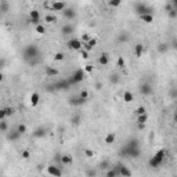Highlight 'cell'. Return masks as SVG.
I'll list each match as a JSON object with an SVG mask.
<instances>
[{
    "mask_svg": "<svg viewBox=\"0 0 177 177\" xmlns=\"http://www.w3.org/2000/svg\"><path fill=\"white\" fill-rule=\"evenodd\" d=\"M39 55H40V48H39L36 44H26V46L22 48L24 60L28 62V64L33 65V67L38 65L39 62H40Z\"/></svg>",
    "mask_w": 177,
    "mask_h": 177,
    "instance_id": "1",
    "label": "cell"
},
{
    "mask_svg": "<svg viewBox=\"0 0 177 177\" xmlns=\"http://www.w3.org/2000/svg\"><path fill=\"white\" fill-rule=\"evenodd\" d=\"M141 154V149L139 145V140H131L129 141L127 145H125L120 151V155L123 156H129V158H139Z\"/></svg>",
    "mask_w": 177,
    "mask_h": 177,
    "instance_id": "2",
    "label": "cell"
},
{
    "mask_svg": "<svg viewBox=\"0 0 177 177\" xmlns=\"http://www.w3.org/2000/svg\"><path fill=\"white\" fill-rule=\"evenodd\" d=\"M165 156H166V151H165V149H159V151H158V152H156V154L149 159L148 165H149L151 168H158L162 162H163Z\"/></svg>",
    "mask_w": 177,
    "mask_h": 177,
    "instance_id": "3",
    "label": "cell"
},
{
    "mask_svg": "<svg viewBox=\"0 0 177 177\" xmlns=\"http://www.w3.org/2000/svg\"><path fill=\"white\" fill-rule=\"evenodd\" d=\"M134 11H136L139 15H143V14H154V8L144 4V3H141V1L134 4Z\"/></svg>",
    "mask_w": 177,
    "mask_h": 177,
    "instance_id": "4",
    "label": "cell"
},
{
    "mask_svg": "<svg viewBox=\"0 0 177 177\" xmlns=\"http://www.w3.org/2000/svg\"><path fill=\"white\" fill-rule=\"evenodd\" d=\"M86 79V72L83 69H77L73 72L72 77L69 79V83L71 85H75V83H80Z\"/></svg>",
    "mask_w": 177,
    "mask_h": 177,
    "instance_id": "5",
    "label": "cell"
},
{
    "mask_svg": "<svg viewBox=\"0 0 177 177\" xmlns=\"http://www.w3.org/2000/svg\"><path fill=\"white\" fill-rule=\"evenodd\" d=\"M67 46L69 47L71 50L79 51V50H82V47H83V43L80 42V39H71L69 42L67 43Z\"/></svg>",
    "mask_w": 177,
    "mask_h": 177,
    "instance_id": "6",
    "label": "cell"
},
{
    "mask_svg": "<svg viewBox=\"0 0 177 177\" xmlns=\"http://www.w3.org/2000/svg\"><path fill=\"white\" fill-rule=\"evenodd\" d=\"M61 13H62V15H64V18H65V20H68V21H71V20H75V18H76V11H75L73 8L65 7Z\"/></svg>",
    "mask_w": 177,
    "mask_h": 177,
    "instance_id": "7",
    "label": "cell"
},
{
    "mask_svg": "<svg viewBox=\"0 0 177 177\" xmlns=\"http://www.w3.org/2000/svg\"><path fill=\"white\" fill-rule=\"evenodd\" d=\"M32 134H33V137H35V139H42V137H44V136L47 134V129L44 127V126H39L38 129H35V130H33V133H32Z\"/></svg>",
    "mask_w": 177,
    "mask_h": 177,
    "instance_id": "8",
    "label": "cell"
},
{
    "mask_svg": "<svg viewBox=\"0 0 177 177\" xmlns=\"http://www.w3.org/2000/svg\"><path fill=\"white\" fill-rule=\"evenodd\" d=\"M65 7H67V4H65L64 1H61V0H54L50 8H51L53 11H62Z\"/></svg>",
    "mask_w": 177,
    "mask_h": 177,
    "instance_id": "9",
    "label": "cell"
},
{
    "mask_svg": "<svg viewBox=\"0 0 177 177\" xmlns=\"http://www.w3.org/2000/svg\"><path fill=\"white\" fill-rule=\"evenodd\" d=\"M133 51H134V55H136L137 58H140V57H143V54L145 51V47H144L143 43H137V44L134 46V48H133Z\"/></svg>",
    "mask_w": 177,
    "mask_h": 177,
    "instance_id": "10",
    "label": "cell"
},
{
    "mask_svg": "<svg viewBox=\"0 0 177 177\" xmlns=\"http://www.w3.org/2000/svg\"><path fill=\"white\" fill-rule=\"evenodd\" d=\"M69 80H60V82H57V83H54L53 87L55 90H65V89H68L69 87Z\"/></svg>",
    "mask_w": 177,
    "mask_h": 177,
    "instance_id": "11",
    "label": "cell"
},
{
    "mask_svg": "<svg viewBox=\"0 0 177 177\" xmlns=\"http://www.w3.org/2000/svg\"><path fill=\"white\" fill-rule=\"evenodd\" d=\"M140 93H141L143 96H149V94H152V86L149 85V83H143L141 87H140Z\"/></svg>",
    "mask_w": 177,
    "mask_h": 177,
    "instance_id": "12",
    "label": "cell"
},
{
    "mask_svg": "<svg viewBox=\"0 0 177 177\" xmlns=\"http://www.w3.org/2000/svg\"><path fill=\"white\" fill-rule=\"evenodd\" d=\"M86 101H87V100H83V98H80V97L77 96V97H72V98H71L69 104H71V105H73V107H80V105L86 104Z\"/></svg>",
    "mask_w": 177,
    "mask_h": 177,
    "instance_id": "13",
    "label": "cell"
},
{
    "mask_svg": "<svg viewBox=\"0 0 177 177\" xmlns=\"http://www.w3.org/2000/svg\"><path fill=\"white\" fill-rule=\"evenodd\" d=\"M47 173L50 176H62L61 169H58L57 166H47Z\"/></svg>",
    "mask_w": 177,
    "mask_h": 177,
    "instance_id": "14",
    "label": "cell"
},
{
    "mask_svg": "<svg viewBox=\"0 0 177 177\" xmlns=\"http://www.w3.org/2000/svg\"><path fill=\"white\" fill-rule=\"evenodd\" d=\"M98 64L100 65H102V67H105V65H108L109 64V54L108 53H102L98 57Z\"/></svg>",
    "mask_w": 177,
    "mask_h": 177,
    "instance_id": "15",
    "label": "cell"
},
{
    "mask_svg": "<svg viewBox=\"0 0 177 177\" xmlns=\"http://www.w3.org/2000/svg\"><path fill=\"white\" fill-rule=\"evenodd\" d=\"M10 10V4L7 0H0V13L1 14H7Z\"/></svg>",
    "mask_w": 177,
    "mask_h": 177,
    "instance_id": "16",
    "label": "cell"
},
{
    "mask_svg": "<svg viewBox=\"0 0 177 177\" xmlns=\"http://www.w3.org/2000/svg\"><path fill=\"white\" fill-rule=\"evenodd\" d=\"M62 33L64 35H72L73 32H75V26L73 25H71V24H67V25H64L62 26Z\"/></svg>",
    "mask_w": 177,
    "mask_h": 177,
    "instance_id": "17",
    "label": "cell"
},
{
    "mask_svg": "<svg viewBox=\"0 0 177 177\" xmlns=\"http://www.w3.org/2000/svg\"><path fill=\"white\" fill-rule=\"evenodd\" d=\"M29 100H31V105H32V107H38L39 101H40V96H39V93H32Z\"/></svg>",
    "mask_w": 177,
    "mask_h": 177,
    "instance_id": "18",
    "label": "cell"
},
{
    "mask_svg": "<svg viewBox=\"0 0 177 177\" xmlns=\"http://www.w3.org/2000/svg\"><path fill=\"white\" fill-rule=\"evenodd\" d=\"M73 162V159H72V155H69V154H65V155H61V163L62 165H71Z\"/></svg>",
    "mask_w": 177,
    "mask_h": 177,
    "instance_id": "19",
    "label": "cell"
},
{
    "mask_svg": "<svg viewBox=\"0 0 177 177\" xmlns=\"http://www.w3.org/2000/svg\"><path fill=\"white\" fill-rule=\"evenodd\" d=\"M122 100L125 101V102H131V101L134 100V96H133V93L129 92V90H126V92L123 93V97H122Z\"/></svg>",
    "mask_w": 177,
    "mask_h": 177,
    "instance_id": "20",
    "label": "cell"
},
{
    "mask_svg": "<svg viewBox=\"0 0 177 177\" xmlns=\"http://www.w3.org/2000/svg\"><path fill=\"white\" fill-rule=\"evenodd\" d=\"M140 20L145 24H152L154 22V15L152 14H143V15H140Z\"/></svg>",
    "mask_w": 177,
    "mask_h": 177,
    "instance_id": "21",
    "label": "cell"
},
{
    "mask_svg": "<svg viewBox=\"0 0 177 177\" xmlns=\"http://www.w3.org/2000/svg\"><path fill=\"white\" fill-rule=\"evenodd\" d=\"M115 133H108L107 136H105V139H104V141H105V144H108V145H111V144H114L115 143Z\"/></svg>",
    "mask_w": 177,
    "mask_h": 177,
    "instance_id": "22",
    "label": "cell"
},
{
    "mask_svg": "<svg viewBox=\"0 0 177 177\" xmlns=\"http://www.w3.org/2000/svg\"><path fill=\"white\" fill-rule=\"evenodd\" d=\"M46 75L48 77H54L58 75V69H55L53 67H46Z\"/></svg>",
    "mask_w": 177,
    "mask_h": 177,
    "instance_id": "23",
    "label": "cell"
},
{
    "mask_svg": "<svg viewBox=\"0 0 177 177\" xmlns=\"http://www.w3.org/2000/svg\"><path fill=\"white\" fill-rule=\"evenodd\" d=\"M22 134H20L18 131H11L10 134H7V140H10V141H17V140H20V137H21Z\"/></svg>",
    "mask_w": 177,
    "mask_h": 177,
    "instance_id": "24",
    "label": "cell"
},
{
    "mask_svg": "<svg viewBox=\"0 0 177 177\" xmlns=\"http://www.w3.org/2000/svg\"><path fill=\"white\" fill-rule=\"evenodd\" d=\"M116 173H118V176L120 174V176H131V172L129 169H126L125 166H122L120 169H116Z\"/></svg>",
    "mask_w": 177,
    "mask_h": 177,
    "instance_id": "25",
    "label": "cell"
},
{
    "mask_svg": "<svg viewBox=\"0 0 177 177\" xmlns=\"http://www.w3.org/2000/svg\"><path fill=\"white\" fill-rule=\"evenodd\" d=\"M122 1H123V0H108V6H109V7L116 8V7H119V6L122 4Z\"/></svg>",
    "mask_w": 177,
    "mask_h": 177,
    "instance_id": "26",
    "label": "cell"
},
{
    "mask_svg": "<svg viewBox=\"0 0 177 177\" xmlns=\"http://www.w3.org/2000/svg\"><path fill=\"white\" fill-rule=\"evenodd\" d=\"M35 31H36V33H39V35H44V33H46V28H44V25L39 24V25L35 26Z\"/></svg>",
    "mask_w": 177,
    "mask_h": 177,
    "instance_id": "27",
    "label": "cell"
},
{
    "mask_svg": "<svg viewBox=\"0 0 177 177\" xmlns=\"http://www.w3.org/2000/svg\"><path fill=\"white\" fill-rule=\"evenodd\" d=\"M147 120H148V116L147 114H143V115H137V123H147Z\"/></svg>",
    "mask_w": 177,
    "mask_h": 177,
    "instance_id": "28",
    "label": "cell"
},
{
    "mask_svg": "<svg viewBox=\"0 0 177 177\" xmlns=\"http://www.w3.org/2000/svg\"><path fill=\"white\" fill-rule=\"evenodd\" d=\"M54 61H64V58H65V54L61 53V51H58V53L54 54Z\"/></svg>",
    "mask_w": 177,
    "mask_h": 177,
    "instance_id": "29",
    "label": "cell"
},
{
    "mask_svg": "<svg viewBox=\"0 0 177 177\" xmlns=\"http://www.w3.org/2000/svg\"><path fill=\"white\" fill-rule=\"evenodd\" d=\"M169 50V46L166 44V43H161V44H158V51L159 53H166Z\"/></svg>",
    "mask_w": 177,
    "mask_h": 177,
    "instance_id": "30",
    "label": "cell"
},
{
    "mask_svg": "<svg viewBox=\"0 0 177 177\" xmlns=\"http://www.w3.org/2000/svg\"><path fill=\"white\" fill-rule=\"evenodd\" d=\"M44 22H48V24L57 22V17L55 15H46L44 17Z\"/></svg>",
    "mask_w": 177,
    "mask_h": 177,
    "instance_id": "31",
    "label": "cell"
},
{
    "mask_svg": "<svg viewBox=\"0 0 177 177\" xmlns=\"http://www.w3.org/2000/svg\"><path fill=\"white\" fill-rule=\"evenodd\" d=\"M26 130H28V129H26V126H25V125H18V126H17V131H18L20 134H25V133H26Z\"/></svg>",
    "mask_w": 177,
    "mask_h": 177,
    "instance_id": "32",
    "label": "cell"
},
{
    "mask_svg": "<svg viewBox=\"0 0 177 177\" xmlns=\"http://www.w3.org/2000/svg\"><path fill=\"white\" fill-rule=\"evenodd\" d=\"M71 122H72V125H80V116L79 115H73L72 118H71Z\"/></svg>",
    "mask_w": 177,
    "mask_h": 177,
    "instance_id": "33",
    "label": "cell"
},
{
    "mask_svg": "<svg viewBox=\"0 0 177 177\" xmlns=\"http://www.w3.org/2000/svg\"><path fill=\"white\" fill-rule=\"evenodd\" d=\"M89 90H82V92L79 93V97L80 98H83V100H89Z\"/></svg>",
    "mask_w": 177,
    "mask_h": 177,
    "instance_id": "34",
    "label": "cell"
},
{
    "mask_svg": "<svg viewBox=\"0 0 177 177\" xmlns=\"http://www.w3.org/2000/svg\"><path fill=\"white\" fill-rule=\"evenodd\" d=\"M168 14H169V17L172 18V20H174V18L177 17V8L173 7L172 10H170V11H168Z\"/></svg>",
    "mask_w": 177,
    "mask_h": 177,
    "instance_id": "35",
    "label": "cell"
},
{
    "mask_svg": "<svg viewBox=\"0 0 177 177\" xmlns=\"http://www.w3.org/2000/svg\"><path fill=\"white\" fill-rule=\"evenodd\" d=\"M109 82H111L112 85L119 83V76H118V75H111V76H109Z\"/></svg>",
    "mask_w": 177,
    "mask_h": 177,
    "instance_id": "36",
    "label": "cell"
},
{
    "mask_svg": "<svg viewBox=\"0 0 177 177\" xmlns=\"http://www.w3.org/2000/svg\"><path fill=\"white\" fill-rule=\"evenodd\" d=\"M8 130V125L4 120H0V131H7Z\"/></svg>",
    "mask_w": 177,
    "mask_h": 177,
    "instance_id": "37",
    "label": "cell"
},
{
    "mask_svg": "<svg viewBox=\"0 0 177 177\" xmlns=\"http://www.w3.org/2000/svg\"><path fill=\"white\" fill-rule=\"evenodd\" d=\"M4 111H6V116H13V115H14V112H15V109H14V108H11V107L4 108Z\"/></svg>",
    "mask_w": 177,
    "mask_h": 177,
    "instance_id": "38",
    "label": "cell"
},
{
    "mask_svg": "<svg viewBox=\"0 0 177 177\" xmlns=\"http://www.w3.org/2000/svg\"><path fill=\"white\" fill-rule=\"evenodd\" d=\"M116 64H118V67H119V68H125V65H126L125 58H123V57H119V58H118V61H116Z\"/></svg>",
    "mask_w": 177,
    "mask_h": 177,
    "instance_id": "39",
    "label": "cell"
},
{
    "mask_svg": "<svg viewBox=\"0 0 177 177\" xmlns=\"http://www.w3.org/2000/svg\"><path fill=\"white\" fill-rule=\"evenodd\" d=\"M93 69H94V67H93L92 64H87V65H85V68H83V71H85L86 73H92Z\"/></svg>",
    "mask_w": 177,
    "mask_h": 177,
    "instance_id": "40",
    "label": "cell"
},
{
    "mask_svg": "<svg viewBox=\"0 0 177 177\" xmlns=\"http://www.w3.org/2000/svg\"><path fill=\"white\" fill-rule=\"evenodd\" d=\"M145 111H147L145 107H139L134 111V114H136V115H143V114H145Z\"/></svg>",
    "mask_w": 177,
    "mask_h": 177,
    "instance_id": "41",
    "label": "cell"
},
{
    "mask_svg": "<svg viewBox=\"0 0 177 177\" xmlns=\"http://www.w3.org/2000/svg\"><path fill=\"white\" fill-rule=\"evenodd\" d=\"M21 156H22V159H29L31 158V152L28 149H24L22 152H21Z\"/></svg>",
    "mask_w": 177,
    "mask_h": 177,
    "instance_id": "42",
    "label": "cell"
},
{
    "mask_svg": "<svg viewBox=\"0 0 177 177\" xmlns=\"http://www.w3.org/2000/svg\"><path fill=\"white\" fill-rule=\"evenodd\" d=\"M90 38H92V36H90L89 33H83V35H82V38H80V42H82V43H86V42H89V40H90Z\"/></svg>",
    "mask_w": 177,
    "mask_h": 177,
    "instance_id": "43",
    "label": "cell"
},
{
    "mask_svg": "<svg viewBox=\"0 0 177 177\" xmlns=\"http://www.w3.org/2000/svg\"><path fill=\"white\" fill-rule=\"evenodd\" d=\"M29 17L31 18H40V14H39L38 10H32L31 13H29Z\"/></svg>",
    "mask_w": 177,
    "mask_h": 177,
    "instance_id": "44",
    "label": "cell"
},
{
    "mask_svg": "<svg viewBox=\"0 0 177 177\" xmlns=\"http://www.w3.org/2000/svg\"><path fill=\"white\" fill-rule=\"evenodd\" d=\"M79 51L82 54V58H83V60H87V58H89V51H86L85 48H82V50H79Z\"/></svg>",
    "mask_w": 177,
    "mask_h": 177,
    "instance_id": "45",
    "label": "cell"
},
{
    "mask_svg": "<svg viewBox=\"0 0 177 177\" xmlns=\"http://www.w3.org/2000/svg\"><path fill=\"white\" fill-rule=\"evenodd\" d=\"M85 155L87 158H93L94 156V151L93 149H85Z\"/></svg>",
    "mask_w": 177,
    "mask_h": 177,
    "instance_id": "46",
    "label": "cell"
},
{
    "mask_svg": "<svg viewBox=\"0 0 177 177\" xmlns=\"http://www.w3.org/2000/svg\"><path fill=\"white\" fill-rule=\"evenodd\" d=\"M107 177H115V176H118V173H116V170H108L107 173Z\"/></svg>",
    "mask_w": 177,
    "mask_h": 177,
    "instance_id": "47",
    "label": "cell"
},
{
    "mask_svg": "<svg viewBox=\"0 0 177 177\" xmlns=\"http://www.w3.org/2000/svg\"><path fill=\"white\" fill-rule=\"evenodd\" d=\"M31 24L36 26V25H39V24H42V22H40V18H31Z\"/></svg>",
    "mask_w": 177,
    "mask_h": 177,
    "instance_id": "48",
    "label": "cell"
},
{
    "mask_svg": "<svg viewBox=\"0 0 177 177\" xmlns=\"http://www.w3.org/2000/svg\"><path fill=\"white\" fill-rule=\"evenodd\" d=\"M7 116H6V111H4V108L3 109H0V120H4Z\"/></svg>",
    "mask_w": 177,
    "mask_h": 177,
    "instance_id": "49",
    "label": "cell"
},
{
    "mask_svg": "<svg viewBox=\"0 0 177 177\" xmlns=\"http://www.w3.org/2000/svg\"><path fill=\"white\" fill-rule=\"evenodd\" d=\"M119 40H122V42H126V40H129V36H127L126 33H122V35L119 36Z\"/></svg>",
    "mask_w": 177,
    "mask_h": 177,
    "instance_id": "50",
    "label": "cell"
},
{
    "mask_svg": "<svg viewBox=\"0 0 177 177\" xmlns=\"http://www.w3.org/2000/svg\"><path fill=\"white\" fill-rule=\"evenodd\" d=\"M172 8H173V6H172V4H166V6H165V10H166V13H168V11H170Z\"/></svg>",
    "mask_w": 177,
    "mask_h": 177,
    "instance_id": "51",
    "label": "cell"
},
{
    "mask_svg": "<svg viewBox=\"0 0 177 177\" xmlns=\"http://www.w3.org/2000/svg\"><path fill=\"white\" fill-rule=\"evenodd\" d=\"M3 79H4V76H3V73L0 72V82H3Z\"/></svg>",
    "mask_w": 177,
    "mask_h": 177,
    "instance_id": "52",
    "label": "cell"
}]
</instances>
